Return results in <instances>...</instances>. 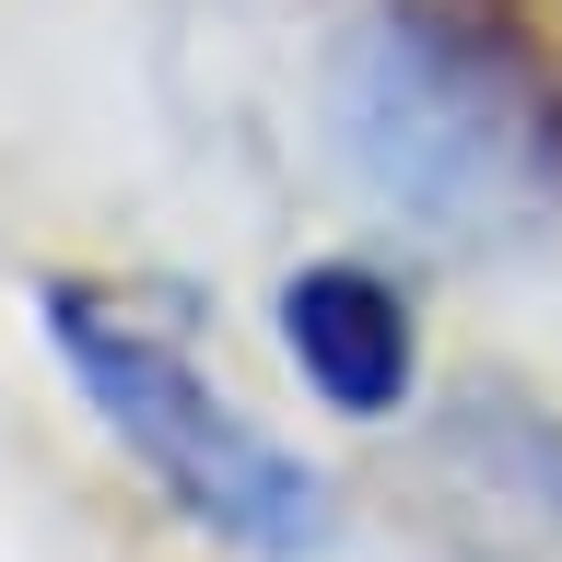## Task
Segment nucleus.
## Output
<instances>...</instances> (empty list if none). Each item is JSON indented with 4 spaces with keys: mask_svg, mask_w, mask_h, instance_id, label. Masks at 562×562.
<instances>
[{
    "mask_svg": "<svg viewBox=\"0 0 562 562\" xmlns=\"http://www.w3.org/2000/svg\"><path fill=\"white\" fill-rule=\"evenodd\" d=\"M47 340H59L70 386L105 411V434L153 469V492H176L223 551H258V562H305L316 551V527H328L316 469L293 446H270L246 411H223L211 375L176 340L130 328L105 293H70V281H47Z\"/></svg>",
    "mask_w": 562,
    "mask_h": 562,
    "instance_id": "nucleus-2",
    "label": "nucleus"
},
{
    "mask_svg": "<svg viewBox=\"0 0 562 562\" xmlns=\"http://www.w3.org/2000/svg\"><path fill=\"white\" fill-rule=\"evenodd\" d=\"M281 340H293L305 386L328 398V411H351V422L398 411L411 375H422L411 293H398L386 270H363V258H316V270H293V293H281Z\"/></svg>",
    "mask_w": 562,
    "mask_h": 562,
    "instance_id": "nucleus-3",
    "label": "nucleus"
},
{
    "mask_svg": "<svg viewBox=\"0 0 562 562\" xmlns=\"http://www.w3.org/2000/svg\"><path fill=\"white\" fill-rule=\"evenodd\" d=\"M340 140L434 235H516L551 200V105L492 24L375 0L340 47Z\"/></svg>",
    "mask_w": 562,
    "mask_h": 562,
    "instance_id": "nucleus-1",
    "label": "nucleus"
},
{
    "mask_svg": "<svg viewBox=\"0 0 562 562\" xmlns=\"http://www.w3.org/2000/svg\"><path fill=\"white\" fill-rule=\"evenodd\" d=\"M434 469L446 492H504V539H562V422L516 386H469L434 422Z\"/></svg>",
    "mask_w": 562,
    "mask_h": 562,
    "instance_id": "nucleus-4",
    "label": "nucleus"
}]
</instances>
